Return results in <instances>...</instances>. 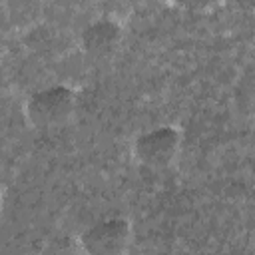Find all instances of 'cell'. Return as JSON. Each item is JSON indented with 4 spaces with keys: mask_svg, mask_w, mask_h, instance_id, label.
Returning a JSON list of instances; mask_svg holds the SVG:
<instances>
[{
    "mask_svg": "<svg viewBox=\"0 0 255 255\" xmlns=\"http://www.w3.org/2000/svg\"><path fill=\"white\" fill-rule=\"evenodd\" d=\"M78 108L76 92L68 86H48L32 92L24 102V118L34 129L66 128Z\"/></svg>",
    "mask_w": 255,
    "mask_h": 255,
    "instance_id": "1",
    "label": "cell"
},
{
    "mask_svg": "<svg viewBox=\"0 0 255 255\" xmlns=\"http://www.w3.org/2000/svg\"><path fill=\"white\" fill-rule=\"evenodd\" d=\"M133 239V229L126 217H104L88 225L78 245L82 255H128Z\"/></svg>",
    "mask_w": 255,
    "mask_h": 255,
    "instance_id": "3",
    "label": "cell"
},
{
    "mask_svg": "<svg viewBox=\"0 0 255 255\" xmlns=\"http://www.w3.org/2000/svg\"><path fill=\"white\" fill-rule=\"evenodd\" d=\"M181 151V131L177 126H155L149 128L131 141L133 159L151 171L171 167Z\"/></svg>",
    "mask_w": 255,
    "mask_h": 255,
    "instance_id": "2",
    "label": "cell"
},
{
    "mask_svg": "<svg viewBox=\"0 0 255 255\" xmlns=\"http://www.w3.org/2000/svg\"><path fill=\"white\" fill-rule=\"evenodd\" d=\"M122 40H124V30L118 20L98 18L82 30L80 48L90 60L106 62V60H112L120 52Z\"/></svg>",
    "mask_w": 255,
    "mask_h": 255,
    "instance_id": "4",
    "label": "cell"
}]
</instances>
